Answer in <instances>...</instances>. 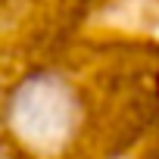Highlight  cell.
I'll return each mask as SVG.
<instances>
[]
</instances>
